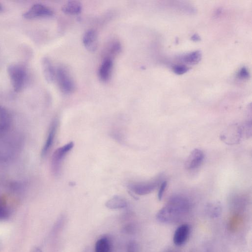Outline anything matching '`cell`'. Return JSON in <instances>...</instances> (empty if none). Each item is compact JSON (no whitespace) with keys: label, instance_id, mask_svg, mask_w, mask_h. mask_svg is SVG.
<instances>
[{"label":"cell","instance_id":"6da1fadb","mask_svg":"<svg viewBox=\"0 0 252 252\" xmlns=\"http://www.w3.org/2000/svg\"><path fill=\"white\" fill-rule=\"evenodd\" d=\"M11 86L16 92L22 91L27 84L28 73L27 68L20 63H12L7 68Z\"/></svg>","mask_w":252,"mask_h":252},{"label":"cell","instance_id":"7a4b0ae2","mask_svg":"<svg viewBox=\"0 0 252 252\" xmlns=\"http://www.w3.org/2000/svg\"><path fill=\"white\" fill-rule=\"evenodd\" d=\"M55 80L60 91L64 94H71L75 90V84L71 76L63 66H59L56 69Z\"/></svg>","mask_w":252,"mask_h":252},{"label":"cell","instance_id":"3957f363","mask_svg":"<svg viewBox=\"0 0 252 252\" xmlns=\"http://www.w3.org/2000/svg\"><path fill=\"white\" fill-rule=\"evenodd\" d=\"M53 10L48 6L42 3L32 5L23 14L26 19L32 20L41 18L50 17L54 15Z\"/></svg>","mask_w":252,"mask_h":252},{"label":"cell","instance_id":"277c9868","mask_svg":"<svg viewBox=\"0 0 252 252\" xmlns=\"http://www.w3.org/2000/svg\"><path fill=\"white\" fill-rule=\"evenodd\" d=\"M73 146L74 143L70 142L55 151L51 158V168L54 174L58 175L60 173L63 159Z\"/></svg>","mask_w":252,"mask_h":252},{"label":"cell","instance_id":"5b68a950","mask_svg":"<svg viewBox=\"0 0 252 252\" xmlns=\"http://www.w3.org/2000/svg\"><path fill=\"white\" fill-rule=\"evenodd\" d=\"M243 134L242 127L237 124H232L228 126L220 134V139L228 145L239 143Z\"/></svg>","mask_w":252,"mask_h":252},{"label":"cell","instance_id":"8992f818","mask_svg":"<svg viewBox=\"0 0 252 252\" xmlns=\"http://www.w3.org/2000/svg\"><path fill=\"white\" fill-rule=\"evenodd\" d=\"M160 183L159 179L146 182H132L127 185L128 188L133 193L139 195L149 194L155 190Z\"/></svg>","mask_w":252,"mask_h":252},{"label":"cell","instance_id":"52a82bcc","mask_svg":"<svg viewBox=\"0 0 252 252\" xmlns=\"http://www.w3.org/2000/svg\"><path fill=\"white\" fill-rule=\"evenodd\" d=\"M85 48L90 52L95 51L98 46V37L96 32L94 29L87 30L82 38Z\"/></svg>","mask_w":252,"mask_h":252},{"label":"cell","instance_id":"ba28073f","mask_svg":"<svg viewBox=\"0 0 252 252\" xmlns=\"http://www.w3.org/2000/svg\"><path fill=\"white\" fill-rule=\"evenodd\" d=\"M204 154L203 152L195 149L192 151L186 161V167L189 170H192L199 167L203 161Z\"/></svg>","mask_w":252,"mask_h":252},{"label":"cell","instance_id":"9c48e42d","mask_svg":"<svg viewBox=\"0 0 252 252\" xmlns=\"http://www.w3.org/2000/svg\"><path fill=\"white\" fill-rule=\"evenodd\" d=\"M58 120L55 119L52 121L49 128L47 138L41 151V155L46 156L50 150L53 144L58 128Z\"/></svg>","mask_w":252,"mask_h":252},{"label":"cell","instance_id":"30bf717a","mask_svg":"<svg viewBox=\"0 0 252 252\" xmlns=\"http://www.w3.org/2000/svg\"><path fill=\"white\" fill-rule=\"evenodd\" d=\"M41 67L44 77L47 82H54L55 80L56 69L48 58L44 57L42 59Z\"/></svg>","mask_w":252,"mask_h":252},{"label":"cell","instance_id":"8fae6325","mask_svg":"<svg viewBox=\"0 0 252 252\" xmlns=\"http://www.w3.org/2000/svg\"><path fill=\"white\" fill-rule=\"evenodd\" d=\"M113 63L111 58L104 59L98 69V77L102 82H107L110 79L112 73Z\"/></svg>","mask_w":252,"mask_h":252},{"label":"cell","instance_id":"7c38bea8","mask_svg":"<svg viewBox=\"0 0 252 252\" xmlns=\"http://www.w3.org/2000/svg\"><path fill=\"white\" fill-rule=\"evenodd\" d=\"M189 232V227L187 224L179 226L175 231L173 241L178 246L183 245L187 241Z\"/></svg>","mask_w":252,"mask_h":252},{"label":"cell","instance_id":"4fadbf2b","mask_svg":"<svg viewBox=\"0 0 252 252\" xmlns=\"http://www.w3.org/2000/svg\"><path fill=\"white\" fill-rule=\"evenodd\" d=\"M62 10L66 14L71 15H78L82 10V5L78 1H68L63 6Z\"/></svg>","mask_w":252,"mask_h":252},{"label":"cell","instance_id":"5bb4252c","mask_svg":"<svg viewBox=\"0 0 252 252\" xmlns=\"http://www.w3.org/2000/svg\"><path fill=\"white\" fill-rule=\"evenodd\" d=\"M127 202L124 198L116 195L106 201L105 206L110 209H120L126 207Z\"/></svg>","mask_w":252,"mask_h":252},{"label":"cell","instance_id":"9a60e30c","mask_svg":"<svg viewBox=\"0 0 252 252\" xmlns=\"http://www.w3.org/2000/svg\"><path fill=\"white\" fill-rule=\"evenodd\" d=\"M111 242L107 237L100 238L95 244L94 252H111Z\"/></svg>","mask_w":252,"mask_h":252},{"label":"cell","instance_id":"2e32d148","mask_svg":"<svg viewBox=\"0 0 252 252\" xmlns=\"http://www.w3.org/2000/svg\"><path fill=\"white\" fill-rule=\"evenodd\" d=\"M10 123V117L7 111L0 106V133L5 131L9 127Z\"/></svg>","mask_w":252,"mask_h":252},{"label":"cell","instance_id":"e0dca14e","mask_svg":"<svg viewBox=\"0 0 252 252\" xmlns=\"http://www.w3.org/2000/svg\"><path fill=\"white\" fill-rule=\"evenodd\" d=\"M201 57L200 52L195 51L181 56V59L187 64H194L200 61Z\"/></svg>","mask_w":252,"mask_h":252},{"label":"cell","instance_id":"ac0fdd59","mask_svg":"<svg viewBox=\"0 0 252 252\" xmlns=\"http://www.w3.org/2000/svg\"><path fill=\"white\" fill-rule=\"evenodd\" d=\"M10 215V210L6 202L0 196V220H6Z\"/></svg>","mask_w":252,"mask_h":252},{"label":"cell","instance_id":"d6986e66","mask_svg":"<svg viewBox=\"0 0 252 252\" xmlns=\"http://www.w3.org/2000/svg\"><path fill=\"white\" fill-rule=\"evenodd\" d=\"M173 70L176 74L181 75L187 72L189 68L184 65H177L173 67Z\"/></svg>","mask_w":252,"mask_h":252},{"label":"cell","instance_id":"ffe728a7","mask_svg":"<svg viewBox=\"0 0 252 252\" xmlns=\"http://www.w3.org/2000/svg\"><path fill=\"white\" fill-rule=\"evenodd\" d=\"M167 185V182L166 181H164L160 183V185L158 189V198L159 200L162 199L165 189Z\"/></svg>","mask_w":252,"mask_h":252},{"label":"cell","instance_id":"44dd1931","mask_svg":"<svg viewBox=\"0 0 252 252\" xmlns=\"http://www.w3.org/2000/svg\"><path fill=\"white\" fill-rule=\"evenodd\" d=\"M249 75V72L246 67L242 68L238 73V76L242 79L247 78Z\"/></svg>","mask_w":252,"mask_h":252},{"label":"cell","instance_id":"7402d4cb","mask_svg":"<svg viewBox=\"0 0 252 252\" xmlns=\"http://www.w3.org/2000/svg\"><path fill=\"white\" fill-rule=\"evenodd\" d=\"M31 252H42L41 249L39 248H34Z\"/></svg>","mask_w":252,"mask_h":252},{"label":"cell","instance_id":"603a6c76","mask_svg":"<svg viewBox=\"0 0 252 252\" xmlns=\"http://www.w3.org/2000/svg\"><path fill=\"white\" fill-rule=\"evenodd\" d=\"M3 9L2 5L0 3V12H1Z\"/></svg>","mask_w":252,"mask_h":252}]
</instances>
